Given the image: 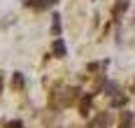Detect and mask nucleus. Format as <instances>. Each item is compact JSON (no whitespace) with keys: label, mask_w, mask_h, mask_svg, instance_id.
<instances>
[{"label":"nucleus","mask_w":135,"mask_h":128,"mask_svg":"<svg viewBox=\"0 0 135 128\" xmlns=\"http://www.w3.org/2000/svg\"><path fill=\"white\" fill-rule=\"evenodd\" d=\"M51 51H54V56H58V58H63L65 56V42L58 37V40H54V44H51Z\"/></svg>","instance_id":"obj_1"},{"label":"nucleus","mask_w":135,"mask_h":128,"mask_svg":"<svg viewBox=\"0 0 135 128\" xmlns=\"http://www.w3.org/2000/svg\"><path fill=\"white\" fill-rule=\"evenodd\" d=\"M109 121H112V116H109L107 112H103L98 119H95V126H98V128H107V126H109ZM95 126H93V128H95Z\"/></svg>","instance_id":"obj_2"},{"label":"nucleus","mask_w":135,"mask_h":128,"mask_svg":"<svg viewBox=\"0 0 135 128\" xmlns=\"http://www.w3.org/2000/svg\"><path fill=\"white\" fill-rule=\"evenodd\" d=\"M131 126H133V114L123 112L121 114V121H119V128H131Z\"/></svg>","instance_id":"obj_3"},{"label":"nucleus","mask_w":135,"mask_h":128,"mask_svg":"<svg viewBox=\"0 0 135 128\" xmlns=\"http://www.w3.org/2000/svg\"><path fill=\"white\" fill-rule=\"evenodd\" d=\"M26 7H33V9H44L47 7V0H23Z\"/></svg>","instance_id":"obj_4"},{"label":"nucleus","mask_w":135,"mask_h":128,"mask_svg":"<svg viewBox=\"0 0 135 128\" xmlns=\"http://www.w3.org/2000/svg\"><path fill=\"white\" fill-rule=\"evenodd\" d=\"M126 9H128V0H119V2L114 5V16L119 19V16H121L123 12H126Z\"/></svg>","instance_id":"obj_5"},{"label":"nucleus","mask_w":135,"mask_h":128,"mask_svg":"<svg viewBox=\"0 0 135 128\" xmlns=\"http://www.w3.org/2000/svg\"><path fill=\"white\" fill-rule=\"evenodd\" d=\"M79 110H81V114H84V116L89 114V110H91V96H84V98H81V105H79Z\"/></svg>","instance_id":"obj_6"},{"label":"nucleus","mask_w":135,"mask_h":128,"mask_svg":"<svg viewBox=\"0 0 135 128\" xmlns=\"http://www.w3.org/2000/svg\"><path fill=\"white\" fill-rule=\"evenodd\" d=\"M12 86L14 88H23V75L21 72H14L12 75Z\"/></svg>","instance_id":"obj_7"},{"label":"nucleus","mask_w":135,"mask_h":128,"mask_svg":"<svg viewBox=\"0 0 135 128\" xmlns=\"http://www.w3.org/2000/svg\"><path fill=\"white\" fill-rule=\"evenodd\" d=\"M51 19H54V26H51V33H54V35H61V16H58V14H54Z\"/></svg>","instance_id":"obj_8"},{"label":"nucleus","mask_w":135,"mask_h":128,"mask_svg":"<svg viewBox=\"0 0 135 128\" xmlns=\"http://www.w3.org/2000/svg\"><path fill=\"white\" fill-rule=\"evenodd\" d=\"M77 93H79V91H77V88H70V91H65V105H70V102H72V100L77 98Z\"/></svg>","instance_id":"obj_9"},{"label":"nucleus","mask_w":135,"mask_h":128,"mask_svg":"<svg viewBox=\"0 0 135 128\" xmlns=\"http://www.w3.org/2000/svg\"><path fill=\"white\" fill-rule=\"evenodd\" d=\"M126 100H128L126 96H119V98H114V100H112V107H121V105H126Z\"/></svg>","instance_id":"obj_10"},{"label":"nucleus","mask_w":135,"mask_h":128,"mask_svg":"<svg viewBox=\"0 0 135 128\" xmlns=\"http://www.w3.org/2000/svg\"><path fill=\"white\" fill-rule=\"evenodd\" d=\"M114 91H117V84H107V93H109V96H112Z\"/></svg>","instance_id":"obj_11"},{"label":"nucleus","mask_w":135,"mask_h":128,"mask_svg":"<svg viewBox=\"0 0 135 128\" xmlns=\"http://www.w3.org/2000/svg\"><path fill=\"white\" fill-rule=\"evenodd\" d=\"M7 128H21V121H12V124H7Z\"/></svg>","instance_id":"obj_12"},{"label":"nucleus","mask_w":135,"mask_h":128,"mask_svg":"<svg viewBox=\"0 0 135 128\" xmlns=\"http://www.w3.org/2000/svg\"><path fill=\"white\" fill-rule=\"evenodd\" d=\"M0 91H2V77H0Z\"/></svg>","instance_id":"obj_13"}]
</instances>
